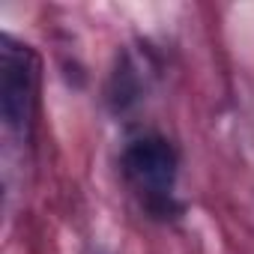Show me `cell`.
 Returning <instances> with one entry per match:
<instances>
[{
  "label": "cell",
  "mask_w": 254,
  "mask_h": 254,
  "mask_svg": "<svg viewBox=\"0 0 254 254\" xmlns=\"http://www.w3.org/2000/svg\"><path fill=\"white\" fill-rule=\"evenodd\" d=\"M3 60H0V111L9 126H24L30 117V96H33V72H30V54L18 51L3 42Z\"/></svg>",
  "instance_id": "cell-1"
},
{
  "label": "cell",
  "mask_w": 254,
  "mask_h": 254,
  "mask_svg": "<svg viewBox=\"0 0 254 254\" xmlns=\"http://www.w3.org/2000/svg\"><path fill=\"white\" fill-rule=\"evenodd\" d=\"M126 171H129V177L141 189H147L153 194H165L174 183L177 159H174V150L165 141L147 138V141H138L126 153Z\"/></svg>",
  "instance_id": "cell-2"
}]
</instances>
